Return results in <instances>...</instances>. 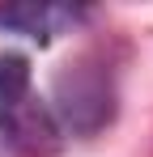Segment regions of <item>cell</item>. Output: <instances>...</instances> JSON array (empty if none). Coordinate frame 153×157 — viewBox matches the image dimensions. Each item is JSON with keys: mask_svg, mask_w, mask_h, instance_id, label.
I'll list each match as a JSON object with an SVG mask.
<instances>
[{"mask_svg": "<svg viewBox=\"0 0 153 157\" xmlns=\"http://www.w3.org/2000/svg\"><path fill=\"white\" fill-rule=\"evenodd\" d=\"M0 132L26 157H43L60 144V119L34 94L26 55H0Z\"/></svg>", "mask_w": 153, "mask_h": 157, "instance_id": "cell-1", "label": "cell"}, {"mask_svg": "<svg viewBox=\"0 0 153 157\" xmlns=\"http://www.w3.org/2000/svg\"><path fill=\"white\" fill-rule=\"evenodd\" d=\"M0 157H4V153H0Z\"/></svg>", "mask_w": 153, "mask_h": 157, "instance_id": "cell-4", "label": "cell"}, {"mask_svg": "<svg viewBox=\"0 0 153 157\" xmlns=\"http://www.w3.org/2000/svg\"><path fill=\"white\" fill-rule=\"evenodd\" d=\"M76 21H85V9H73V4H9V9H0V30H13L34 43H51L55 34H68Z\"/></svg>", "mask_w": 153, "mask_h": 157, "instance_id": "cell-2", "label": "cell"}, {"mask_svg": "<svg viewBox=\"0 0 153 157\" xmlns=\"http://www.w3.org/2000/svg\"><path fill=\"white\" fill-rule=\"evenodd\" d=\"M60 115H64V123L76 132H89V119H85V106L94 110V123H102L106 119V110H111V102H106V81L94 72V68H73V77L64 72L60 77Z\"/></svg>", "mask_w": 153, "mask_h": 157, "instance_id": "cell-3", "label": "cell"}]
</instances>
